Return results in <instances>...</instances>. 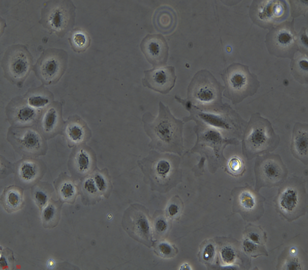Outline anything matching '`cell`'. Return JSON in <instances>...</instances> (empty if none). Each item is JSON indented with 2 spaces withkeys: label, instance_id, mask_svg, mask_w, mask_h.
Listing matches in <instances>:
<instances>
[{
  "label": "cell",
  "instance_id": "obj_1",
  "mask_svg": "<svg viewBox=\"0 0 308 270\" xmlns=\"http://www.w3.org/2000/svg\"><path fill=\"white\" fill-rule=\"evenodd\" d=\"M157 116L146 112L142 116L143 129L150 139L148 147L162 152L175 153L179 155L184 149L183 129L184 122L176 118L168 106L159 103Z\"/></svg>",
  "mask_w": 308,
  "mask_h": 270
},
{
  "label": "cell",
  "instance_id": "obj_2",
  "mask_svg": "<svg viewBox=\"0 0 308 270\" xmlns=\"http://www.w3.org/2000/svg\"><path fill=\"white\" fill-rule=\"evenodd\" d=\"M180 162L177 155L152 150L137 163L144 174V181L151 189L166 193L181 182Z\"/></svg>",
  "mask_w": 308,
  "mask_h": 270
},
{
  "label": "cell",
  "instance_id": "obj_3",
  "mask_svg": "<svg viewBox=\"0 0 308 270\" xmlns=\"http://www.w3.org/2000/svg\"><path fill=\"white\" fill-rule=\"evenodd\" d=\"M280 138L271 123L259 114H253L244 133L243 154L248 159L272 151L278 146Z\"/></svg>",
  "mask_w": 308,
  "mask_h": 270
},
{
  "label": "cell",
  "instance_id": "obj_4",
  "mask_svg": "<svg viewBox=\"0 0 308 270\" xmlns=\"http://www.w3.org/2000/svg\"><path fill=\"white\" fill-rule=\"evenodd\" d=\"M222 78L225 84L223 95L234 104L255 94L260 87L257 76L250 72L249 67L238 63L227 67Z\"/></svg>",
  "mask_w": 308,
  "mask_h": 270
},
{
  "label": "cell",
  "instance_id": "obj_5",
  "mask_svg": "<svg viewBox=\"0 0 308 270\" xmlns=\"http://www.w3.org/2000/svg\"><path fill=\"white\" fill-rule=\"evenodd\" d=\"M225 89L206 70L197 72L192 78L187 92V99L202 111H212L222 102Z\"/></svg>",
  "mask_w": 308,
  "mask_h": 270
},
{
  "label": "cell",
  "instance_id": "obj_6",
  "mask_svg": "<svg viewBox=\"0 0 308 270\" xmlns=\"http://www.w3.org/2000/svg\"><path fill=\"white\" fill-rule=\"evenodd\" d=\"M75 9L71 1H49L44 4L39 23L50 33L63 38L74 25Z\"/></svg>",
  "mask_w": 308,
  "mask_h": 270
},
{
  "label": "cell",
  "instance_id": "obj_7",
  "mask_svg": "<svg viewBox=\"0 0 308 270\" xmlns=\"http://www.w3.org/2000/svg\"><path fill=\"white\" fill-rule=\"evenodd\" d=\"M306 196L304 182L300 178H291L280 189L276 200L278 209L287 220L293 221L305 213Z\"/></svg>",
  "mask_w": 308,
  "mask_h": 270
},
{
  "label": "cell",
  "instance_id": "obj_8",
  "mask_svg": "<svg viewBox=\"0 0 308 270\" xmlns=\"http://www.w3.org/2000/svg\"><path fill=\"white\" fill-rule=\"evenodd\" d=\"M33 57L25 45L15 44L8 48L1 61L4 77L11 84L21 87L33 68Z\"/></svg>",
  "mask_w": 308,
  "mask_h": 270
},
{
  "label": "cell",
  "instance_id": "obj_9",
  "mask_svg": "<svg viewBox=\"0 0 308 270\" xmlns=\"http://www.w3.org/2000/svg\"><path fill=\"white\" fill-rule=\"evenodd\" d=\"M7 140L23 157H37L45 155L48 150L46 140L35 126H11Z\"/></svg>",
  "mask_w": 308,
  "mask_h": 270
},
{
  "label": "cell",
  "instance_id": "obj_10",
  "mask_svg": "<svg viewBox=\"0 0 308 270\" xmlns=\"http://www.w3.org/2000/svg\"><path fill=\"white\" fill-rule=\"evenodd\" d=\"M68 60V55L64 49L49 48L42 52L33 70L43 84L54 85L65 72Z\"/></svg>",
  "mask_w": 308,
  "mask_h": 270
},
{
  "label": "cell",
  "instance_id": "obj_11",
  "mask_svg": "<svg viewBox=\"0 0 308 270\" xmlns=\"http://www.w3.org/2000/svg\"><path fill=\"white\" fill-rule=\"evenodd\" d=\"M265 42L270 53L292 59L298 49V37L293 22H283L270 29Z\"/></svg>",
  "mask_w": 308,
  "mask_h": 270
},
{
  "label": "cell",
  "instance_id": "obj_12",
  "mask_svg": "<svg viewBox=\"0 0 308 270\" xmlns=\"http://www.w3.org/2000/svg\"><path fill=\"white\" fill-rule=\"evenodd\" d=\"M122 226L136 240L150 247L152 244V231L148 210L135 204L127 208L123 215Z\"/></svg>",
  "mask_w": 308,
  "mask_h": 270
},
{
  "label": "cell",
  "instance_id": "obj_13",
  "mask_svg": "<svg viewBox=\"0 0 308 270\" xmlns=\"http://www.w3.org/2000/svg\"><path fill=\"white\" fill-rule=\"evenodd\" d=\"M256 188L271 187L282 184L287 177V170L279 155L267 153L259 156L255 162Z\"/></svg>",
  "mask_w": 308,
  "mask_h": 270
},
{
  "label": "cell",
  "instance_id": "obj_14",
  "mask_svg": "<svg viewBox=\"0 0 308 270\" xmlns=\"http://www.w3.org/2000/svg\"><path fill=\"white\" fill-rule=\"evenodd\" d=\"M288 7L283 1H254L250 14L253 21L265 29L281 23L287 16Z\"/></svg>",
  "mask_w": 308,
  "mask_h": 270
},
{
  "label": "cell",
  "instance_id": "obj_15",
  "mask_svg": "<svg viewBox=\"0 0 308 270\" xmlns=\"http://www.w3.org/2000/svg\"><path fill=\"white\" fill-rule=\"evenodd\" d=\"M233 209L248 221L258 220L264 212L263 199L248 186L239 187L233 192Z\"/></svg>",
  "mask_w": 308,
  "mask_h": 270
},
{
  "label": "cell",
  "instance_id": "obj_16",
  "mask_svg": "<svg viewBox=\"0 0 308 270\" xmlns=\"http://www.w3.org/2000/svg\"><path fill=\"white\" fill-rule=\"evenodd\" d=\"M42 112L29 105L23 95L13 98L6 108L7 120L13 127L36 126Z\"/></svg>",
  "mask_w": 308,
  "mask_h": 270
},
{
  "label": "cell",
  "instance_id": "obj_17",
  "mask_svg": "<svg viewBox=\"0 0 308 270\" xmlns=\"http://www.w3.org/2000/svg\"><path fill=\"white\" fill-rule=\"evenodd\" d=\"M68 169L75 180H81L97 168L94 150L84 144L73 148L69 157Z\"/></svg>",
  "mask_w": 308,
  "mask_h": 270
},
{
  "label": "cell",
  "instance_id": "obj_18",
  "mask_svg": "<svg viewBox=\"0 0 308 270\" xmlns=\"http://www.w3.org/2000/svg\"><path fill=\"white\" fill-rule=\"evenodd\" d=\"M46 166L43 161L33 157H23L14 165L15 181L23 188L32 187L44 175Z\"/></svg>",
  "mask_w": 308,
  "mask_h": 270
},
{
  "label": "cell",
  "instance_id": "obj_19",
  "mask_svg": "<svg viewBox=\"0 0 308 270\" xmlns=\"http://www.w3.org/2000/svg\"><path fill=\"white\" fill-rule=\"evenodd\" d=\"M140 47L146 59L153 68L165 66L169 47L162 34H147L141 41Z\"/></svg>",
  "mask_w": 308,
  "mask_h": 270
},
{
  "label": "cell",
  "instance_id": "obj_20",
  "mask_svg": "<svg viewBox=\"0 0 308 270\" xmlns=\"http://www.w3.org/2000/svg\"><path fill=\"white\" fill-rule=\"evenodd\" d=\"M142 85L156 92L166 94L175 86L176 76L172 66L153 68L144 71Z\"/></svg>",
  "mask_w": 308,
  "mask_h": 270
},
{
  "label": "cell",
  "instance_id": "obj_21",
  "mask_svg": "<svg viewBox=\"0 0 308 270\" xmlns=\"http://www.w3.org/2000/svg\"><path fill=\"white\" fill-rule=\"evenodd\" d=\"M64 123L61 103L53 101L42 111L36 127L47 140L61 134Z\"/></svg>",
  "mask_w": 308,
  "mask_h": 270
},
{
  "label": "cell",
  "instance_id": "obj_22",
  "mask_svg": "<svg viewBox=\"0 0 308 270\" xmlns=\"http://www.w3.org/2000/svg\"><path fill=\"white\" fill-rule=\"evenodd\" d=\"M61 134L70 148L85 144L91 137L86 123L77 115L70 116L65 121Z\"/></svg>",
  "mask_w": 308,
  "mask_h": 270
},
{
  "label": "cell",
  "instance_id": "obj_23",
  "mask_svg": "<svg viewBox=\"0 0 308 270\" xmlns=\"http://www.w3.org/2000/svg\"><path fill=\"white\" fill-rule=\"evenodd\" d=\"M78 186L79 194L84 205H94L100 201L103 197L108 198L102 182L93 173L81 179Z\"/></svg>",
  "mask_w": 308,
  "mask_h": 270
},
{
  "label": "cell",
  "instance_id": "obj_24",
  "mask_svg": "<svg viewBox=\"0 0 308 270\" xmlns=\"http://www.w3.org/2000/svg\"><path fill=\"white\" fill-rule=\"evenodd\" d=\"M75 180L66 172H62L53 181L57 198L63 203L73 204L79 194V186Z\"/></svg>",
  "mask_w": 308,
  "mask_h": 270
},
{
  "label": "cell",
  "instance_id": "obj_25",
  "mask_svg": "<svg viewBox=\"0 0 308 270\" xmlns=\"http://www.w3.org/2000/svg\"><path fill=\"white\" fill-rule=\"evenodd\" d=\"M291 150L293 155L303 164L308 159V126L307 124H295L292 138Z\"/></svg>",
  "mask_w": 308,
  "mask_h": 270
},
{
  "label": "cell",
  "instance_id": "obj_26",
  "mask_svg": "<svg viewBox=\"0 0 308 270\" xmlns=\"http://www.w3.org/2000/svg\"><path fill=\"white\" fill-rule=\"evenodd\" d=\"M155 29L163 34L171 33L175 29L177 18L175 11L167 6H162L155 11L153 18Z\"/></svg>",
  "mask_w": 308,
  "mask_h": 270
},
{
  "label": "cell",
  "instance_id": "obj_27",
  "mask_svg": "<svg viewBox=\"0 0 308 270\" xmlns=\"http://www.w3.org/2000/svg\"><path fill=\"white\" fill-rule=\"evenodd\" d=\"M24 189L17 185L5 187L1 196V204L8 213L21 209L24 205Z\"/></svg>",
  "mask_w": 308,
  "mask_h": 270
},
{
  "label": "cell",
  "instance_id": "obj_28",
  "mask_svg": "<svg viewBox=\"0 0 308 270\" xmlns=\"http://www.w3.org/2000/svg\"><path fill=\"white\" fill-rule=\"evenodd\" d=\"M23 96L29 105L41 111L47 107L54 99L52 93L43 86L28 90Z\"/></svg>",
  "mask_w": 308,
  "mask_h": 270
},
{
  "label": "cell",
  "instance_id": "obj_29",
  "mask_svg": "<svg viewBox=\"0 0 308 270\" xmlns=\"http://www.w3.org/2000/svg\"><path fill=\"white\" fill-rule=\"evenodd\" d=\"M62 204L59 200L51 199L41 210L42 223L45 228L51 229L57 225L60 218Z\"/></svg>",
  "mask_w": 308,
  "mask_h": 270
},
{
  "label": "cell",
  "instance_id": "obj_30",
  "mask_svg": "<svg viewBox=\"0 0 308 270\" xmlns=\"http://www.w3.org/2000/svg\"><path fill=\"white\" fill-rule=\"evenodd\" d=\"M54 191L52 185L47 182L39 181L32 187V199L40 210L52 199Z\"/></svg>",
  "mask_w": 308,
  "mask_h": 270
},
{
  "label": "cell",
  "instance_id": "obj_31",
  "mask_svg": "<svg viewBox=\"0 0 308 270\" xmlns=\"http://www.w3.org/2000/svg\"><path fill=\"white\" fill-rule=\"evenodd\" d=\"M292 75L300 83H307V54L300 51L293 57L291 64Z\"/></svg>",
  "mask_w": 308,
  "mask_h": 270
},
{
  "label": "cell",
  "instance_id": "obj_32",
  "mask_svg": "<svg viewBox=\"0 0 308 270\" xmlns=\"http://www.w3.org/2000/svg\"><path fill=\"white\" fill-rule=\"evenodd\" d=\"M72 49L76 52L85 51L89 46L90 38L88 33L82 29H75L69 38Z\"/></svg>",
  "mask_w": 308,
  "mask_h": 270
},
{
  "label": "cell",
  "instance_id": "obj_33",
  "mask_svg": "<svg viewBox=\"0 0 308 270\" xmlns=\"http://www.w3.org/2000/svg\"><path fill=\"white\" fill-rule=\"evenodd\" d=\"M15 258L13 252L9 248L1 250L0 268L1 269H13Z\"/></svg>",
  "mask_w": 308,
  "mask_h": 270
},
{
  "label": "cell",
  "instance_id": "obj_34",
  "mask_svg": "<svg viewBox=\"0 0 308 270\" xmlns=\"http://www.w3.org/2000/svg\"><path fill=\"white\" fill-rule=\"evenodd\" d=\"M158 253L163 257H170L174 255V247L168 243L161 242L159 243L156 248Z\"/></svg>",
  "mask_w": 308,
  "mask_h": 270
},
{
  "label": "cell",
  "instance_id": "obj_35",
  "mask_svg": "<svg viewBox=\"0 0 308 270\" xmlns=\"http://www.w3.org/2000/svg\"><path fill=\"white\" fill-rule=\"evenodd\" d=\"M235 257L234 250L229 246L224 247L221 251V259L225 263H232L234 261Z\"/></svg>",
  "mask_w": 308,
  "mask_h": 270
},
{
  "label": "cell",
  "instance_id": "obj_36",
  "mask_svg": "<svg viewBox=\"0 0 308 270\" xmlns=\"http://www.w3.org/2000/svg\"><path fill=\"white\" fill-rule=\"evenodd\" d=\"M228 167L232 173L239 174L242 171L243 165L240 158L234 157L229 160Z\"/></svg>",
  "mask_w": 308,
  "mask_h": 270
},
{
  "label": "cell",
  "instance_id": "obj_37",
  "mask_svg": "<svg viewBox=\"0 0 308 270\" xmlns=\"http://www.w3.org/2000/svg\"><path fill=\"white\" fill-rule=\"evenodd\" d=\"M154 228L158 233H164L168 228L167 222L164 218L158 217L155 221Z\"/></svg>",
  "mask_w": 308,
  "mask_h": 270
},
{
  "label": "cell",
  "instance_id": "obj_38",
  "mask_svg": "<svg viewBox=\"0 0 308 270\" xmlns=\"http://www.w3.org/2000/svg\"><path fill=\"white\" fill-rule=\"evenodd\" d=\"M177 203H171L167 208V213L171 218H175L180 212V207Z\"/></svg>",
  "mask_w": 308,
  "mask_h": 270
}]
</instances>
